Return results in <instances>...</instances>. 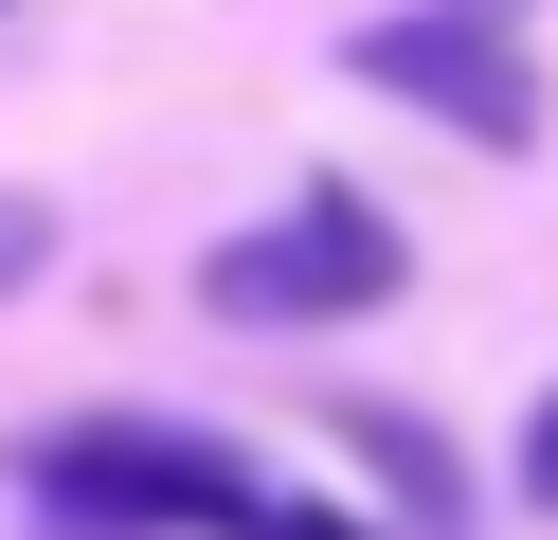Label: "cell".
<instances>
[{"label": "cell", "mask_w": 558, "mask_h": 540, "mask_svg": "<svg viewBox=\"0 0 558 540\" xmlns=\"http://www.w3.org/2000/svg\"><path fill=\"white\" fill-rule=\"evenodd\" d=\"M19 487L73 540H253L270 468L234 451V432H198V415H54L37 451H19Z\"/></svg>", "instance_id": "1"}, {"label": "cell", "mask_w": 558, "mask_h": 540, "mask_svg": "<svg viewBox=\"0 0 558 540\" xmlns=\"http://www.w3.org/2000/svg\"><path fill=\"white\" fill-rule=\"evenodd\" d=\"M522 504H541V523H558V396H541V415H522Z\"/></svg>", "instance_id": "7"}, {"label": "cell", "mask_w": 558, "mask_h": 540, "mask_svg": "<svg viewBox=\"0 0 558 540\" xmlns=\"http://www.w3.org/2000/svg\"><path fill=\"white\" fill-rule=\"evenodd\" d=\"M414 288V235L361 199V180H306V199H270L253 235L198 252V307L234 324V343H306V324H361Z\"/></svg>", "instance_id": "2"}, {"label": "cell", "mask_w": 558, "mask_h": 540, "mask_svg": "<svg viewBox=\"0 0 558 540\" xmlns=\"http://www.w3.org/2000/svg\"><path fill=\"white\" fill-rule=\"evenodd\" d=\"M253 540H378V523H342V504H306V487H270V504H253Z\"/></svg>", "instance_id": "6"}, {"label": "cell", "mask_w": 558, "mask_h": 540, "mask_svg": "<svg viewBox=\"0 0 558 540\" xmlns=\"http://www.w3.org/2000/svg\"><path fill=\"white\" fill-rule=\"evenodd\" d=\"M54 271V199H19V180H0V288H37Z\"/></svg>", "instance_id": "5"}, {"label": "cell", "mask_w": 558, "mask_h": 540, "mask_svg": "<svg viewBox=\"0 0 558 540\" xmlns=\"http://www.w3.org/2000/svg\"><path fill=\"white\" fill-rule=\"evenodd\" d=\"M342 72H361V91H397V108H433V127L486 144V163H522V144H541V55H522L505 0H414V19H361V36H342Z\"/></svg>", "instance_id": "3"}, {"label": "cell", "mask_w": 558, "mask_h": 540, "mask_svg": "<svg viewBox=\"0 0 558 540\" xmlns=\"http://www.w3.org/2000/svg\"><path fill=\"white\" fill-rule=\"evenodd\" d=\"M325 432H342V451L378 468V504H397L414 540H486V523H469V451H450L433 415H397V396H342Z\"/></svg>", "instance_id": "4"}]
</instances>
